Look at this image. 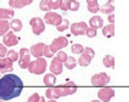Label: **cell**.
I'll use <instances>...</instances> for the list:
<instances>
[{
    "label": "cell",
    "instance_id": "35",
    "mask_svg": "<svg viewBox=\"0 0 129 102\" xmlns=\"http://www.w3.org/2000/svg\"><path fill=\"white\" fill-rule=\"evenodd\" d=\"M54 55H55V54L50 50L49 45H46V44H45V47H44V57L51 58V57H54Z\"/></svg>",
    "mask_w": 129,
    "mask_h": 102
},
{
    "label": "cell",
    "instance_id": "45",
    "mask_svg": "<svg viewBox=\"0 0 129 102\" xmlns=\"http://www.w3.org/2000/svg\"><path fill=\"white\" fill-rule=\"evenodd\" d=\"M90 102H101L100 100H93V101H90Z\"/></svg>",
    "mask_w": 129,
    "mask_h": 102
},
{
    "label": "cell",
    "instance_id": "18",
    "mask_svg": "<svg viewBox=\"0 0 129 102\" xmlns=\"http://www.w3.org/2000/svg\"><path fill=\"white\" fill-rule=\"evenodd\" d=\"M43 83L46 85V86H54L55 84H56V75L55 74H52V73H48V74H45L43 78Z\"/></svg>",
    "mask_w": 129,
    "mask_h": 102
},
{
    "label": "cell",
    "instance_id": "5",
    "mask_svg": "<svg viewBox=\"0 0 129 102\" xmlns=\"http://www.w3.org/2000/svg\"><path fill=\"white\" fill-rule=\"evenodd\" d=\"M110 80H111V78H110V75L107 73L100 72L94 74L91 77V84L94 86H105L110 83Z\"/></svg>",
    "mask_w": 129,
    "mask_h": 102
},
{
    "label": "cell",
    "instance_id": "44",
    "mask_svg": "<svg viewBox=\"0 0 129 102\" xmlns=\"http://www.w3.org/2000/svg\"><path fill=\"white\" fill-rule=\"evenodd\" d=\"M107 3H108V4H112V5H113V3H115V0H108Z\"/></svg>",
    "mask_w": 129,
    "mask_h": 102
},
{
    "label": "cell",
    "instance_id": "25",
    "mask_svg": "<svg viewBox=\"0 0 129 102\" xmlns=\"http://www.w3.org/2000/svg\"><path fill=\"white\" fill-rule=\"evenodd\" d=\"M63 66L67 69H73V68H76V66H77V60L74 57H72V56H68L67 60L63 62Z\"/></svg>",
    "mask_w": 129,
    "mask_h": 102
},
{
    "label": "cell",
    "instance_id": "22",
    "mask_svg": "<svg viewBox=\"0 0 129 102\" xmlns=\"http://www.w3.org/2000/svg\"><path fill=\"white\" fill-rule=\"evenodd\" d=\"M102 63L107 68H115V57L112 55H106L102 58Z\"/></svg>",
    "mask_w": 129,
    "mask_h": 102
},
{
    "label": "cell",
    "instance_id": "2",
    "mask_svg": "<svg viewBox=\"0 0 129 102\" xmlns=\"http://www.w3.org/2000/svg\"><path fill=\"white\" fill-rule=\"evenodd\" d=\"M48 68V62L43 57H38L34 61H30L28 65V72L32 73V74H37V75H40V74H44L45 71Z\"/></svg>",
    "mask_w": 129,
    "mask_h": 102
},
{
    "label": "cell",
    "instance_id": "38",
    "mask_svg": "<svg viewBox=\"0 0 129 102\" xmlns=\"http://www.w3.org/2000/svg\"><path fill=\"white\" fill-rule=\"evenodd\" d=\"M84 54H86L88 56H90L91 58H94V56H95V51H94V49H91V47H84V51H83Z\"/></svg>",
    "mask_w": 129,
    "mask_h": 102
},
{
    "label": "cell",
    "instance_id": "19",
    "mask_svg": "<svg viewBox=\"0 0 129 102\" xmlns=\"http://www.w3.org/2000/svg\"><path fill=\"white\" fill-rule=\"evenodd\" d=\"M102 35L106 36V38H112L115 35V24L108 23L107 26H104L102 27Z\"/></svg>",
    "mask_w": 129,
    "mask_h": 102
},
{
    "label": "cell",
    "instance_id": "46",
    "mask_svg": "<svg viewBox=\"0 0 129 102\" xmlns=\"http://www.w3.org/2000/svg\"><path fill=\"white\" fill-rule=\"evenodd\" d=\"M48 102H57V101H56V100H49Z\"/></svg>",
    "mask_w": 129,
    "mask_h": 102
},
{
    "label": "cell",
    "instance_id": "16",
    "mask_svg": "<svg viewBox=\"0 0 129 102\" xmlns=\"http://www.w3.org/2000/svg\"><path fill=\"white\" fill-rule=\"evenodd\" d=\"M15 16L14 9H0V20H12Z\"/></svg>",
    "mask_w": 129,
    "mask_h": 102
},
{
    "label": "cell",
    "instance_id": "1",
    "mask_svg": "<svg viewBox=\"0 0 129 102\" xmlns=\"http://www.w3.org/2000/svg\"><path fill=\"white\" fill-rule=\"evenodd\" d=\"M23 90L22 79L12 73H6L0 77V100L10 101L18 97Z\"/></svg>",
    "mask_w": 129,
    "mask_h": 102
},
{
    "label": "cell",
    "instance_id": "14",
    "mask_svg": "<svg viewBox=\"0 0 129 102\" xmlns=\"http://www.w3.org/2000/svg\"><path fill=\"white\" fill-rule=\"evenodd\" d=\"M50 71L52 74H55V75H60L62 71H63V63L57 60V58H52V61H51L50 63Z\"/></svg>",
    "mask_w": 129,
    "mask_h": 102
},
{
    "label": "cell",
    "instance_id": "23",
    "mask_svg": "<svg viewBox=\"0 0 129 102\" xmlns=\"http://www.w3.org/2000/svg\"><path fill=\"white\" fill-rule=\"evenodd\" d=\"M10 30V22L6 20H0V36H4Z\"/></svg>",
    "mask_w": 129,
    "mask_h": 102
},
{
    "label": "cell",
    "instance_id": "48",
    "mask_svg": "<svg viewBox=\"0 0 129 102\" xmlns=\"http://www.w3.org/2000/svg\"><path fill=\"white\" fill-rule=\"evenodd\" d=\"M0 77H1V75H0Z\"/></svg>",
    "mask_w": 129,
    "mask_h": 102
},
{
    "label": "cell",
    "instance_id": "31",
    "mask_svg": "<svg viewBox=\"0 0 129 102\" xmlns=\"http://www.w3.org/2000/svg\"><path fill=\"white\" fill-rule=\"evenodd\" d=\"M6 57L10 58L12 62H16V61H18V52L15 50H7Z\"/></svg>",
    "mask_w": 129,
    "mask_h": 102
},
{
    "label": "cell",
    "instance_id": "21",
    "mask_svg": "<svg viewBox=\"0 0 129 102\" xmlns=\"http://www.w3.org/2000/svg\"><path fill=\"white\" fill-rule=\"evenodd\" d=\"M86 4H88V11L91 14H96L100 10V5H99L98 0H88Z\"/></svg>",
    "mask_w": 129,
    "mask_h": 102
},
{
    "label": "cell",
    "instance_id": "39",
    "mask_svg": "<svg viewBox=\"0 0 129 102\" xmlns=\"http://www.w3.org/2000/svg\"><path fill=\"white\" fill-rule=\"evenodd\" d=\"M6 52H7L6 46L3 43H0V57H5L6 56Z\"/></svg>",
    "mask_w": 129,
    "mask_h": 102
},
{
    "label": "cell",
    "instance_id": "49",
    "mask_svg": "<svg viewBox=\"0 0 129 102\" xmlns=\"http://www.w3.org/2000/svg\"><path fill=\"white\" fill-rule=\"evenodd\" d=\"M86 1H88V0H86Z\"/></svg>",
    "mask_w": 129,
    "mask_h": 102
},
{
    "label": "cell",
    "instance_id": "28",
    "mask_svg": "<svg viewBox=\"0 0 129 102\" xmlns=\"http://www.w3.org/2000/svg\"><path fill=\"white\" fill-rule=\"evenodd\" d=\"M39 9L44 11V12H48V11H51V4H50V0H42L40 4H39Z\"/></svg>",
    "mask_w": 129,
    "mask_h": 102
},
{
    "label": "cell",
    "instance_id": "11",
    "mask_svg": "<svg viewBox=\"0 0 129 102\" xmlns=\"http://www.w3.org/2000/svg\"><path fill=\"white\" fill-rule=\"evenodd\" d=\"M86 28H88V24H86L85 22H76V23H72L71 26H70L71 33L76 36L84 35L86 32Z\"/></svg>",
    "mask_w": 129,
    "mask_h": 102
},
{
    "label": "cell",
    "instance_id": "12",
    "mask_svg": "<svg viewBox=\"0 0 129 102\" xmlns=\"http://www.w3.org/2000/svg\"><path fill=\"white\" fill-rule=\"evenodd\" d=\"M14 71V62L5 57H0V74H6Z\"/></svg>",
    "mask_w": 129,
    "mask_h": 102
},
{
    "label": "cell",
    "instance_id": "4",
    "mask_svg": "<svg viewBox=\"0 0 129 102\" xmlns=\"http://www.w3.org/2000/svg\"><path fill=\"white\" fill-rule=\"evenodd\" d=\"M29 24H30V27H32L33 34H36V35H40L44 30H45V22H44V20L40 18V17H33V18H30Z\"/></svg>",
    "mask_w": 129,
    "mask_h": 102
},
{
    "label": "cell",
    "instance_id": "7",
    "mask_svg": "<svg viewBox=\"0 0 129 102\" xmlns=\"http://www.w3.org/2000/svg\"><path fill=\"white\" fill-rule=\"evenodd\" d=\"M30 62V52L29 49L22 47L20 52H18V66L21 67L22 69H27L28 65Z\"/></svg>",
    "mask_w": 129,
    "mask_h": 102
},
{
    "label": "cell",
    "instance_id": "26",
    "mask_svg": "<svg viewBox=\"0 0 129 102\" xmlns=\"http://www.w3.org/2000/svg\"><path fill=\"white\" fill-rule=\"evenodd\" d=\"M45 96H46L49 100H57V98H60L57 96V94H56V91H55V87H52V86L48 87V90H46V92H45Z\"/></svg>",
    "mask_w": 129,
    "mask_h": 102
},
{
    "label": "cell",
    "instance_id": "43",
    "mask_svg": "<svg viewBox=\"0 0 129 102\" xmlns=\"http://www.w3.org/2000/svg\"><path fill=\"white\" fill-rule=\"evenodd\" d=\"M38 102H45V97H42V96H40V98H39Z\"/></svg>",
    "mask_w": 129,
    "mask_h": 102
},
{
    "label": "cell",
    "instance_id": "41",
    "mask_svg": "<svg viewBox=\"0 0 129 102\" xmlns=\"http://www.w3.org/2000/svg\"><path fill=\"white\" fill-rule=\"evenodd\" d=\"M107 21H108V23H111V24H115V15H113V14L108 15Z\"/></svg>",
    "mask_w": 129,
    "mask_h": 102
},
{
    "label": "cell",
    "instance_id": "3",
    "mask_svg": "<svg viewBox=\"0 0 129 102\" xmlns=\"http://www.w3.org/2000/svg\"><path fill=\"white\" fill-rule=\"evenodd\" d=\"M77 85L74 81L72 80H67L64 83V85H61V86L55 87V91L57 94L58 97H64V96H68V95H73L76 91H77Z\"/></svg>",
    "mask_w": 129,
    "mask_h": 102
},
{
    "label": "cell",
    "instance_id": "13",
    "mask_svg": "<svg viewBox=\"0 0 129 102\" xmlns=\"http://www.w3.org/2000/svg\"><path fill=\"white\" fill-rule=\"evenodd\" d=\"M44 47H45V44L44 43H37L34 45L30 46L29 52H30V56L33 57H44Z\"/></svg>",
    "mask_w": 129,
    "mask_h": 102
},
{
    "label": "cell",
    "instance_id": "47",
    "mask_svg": "<svg viewBox=\"0 0 129 102\" xmlns=\"http://www.w3.org/2000/svg\"><path fill=\"white\" fill-rule=\"evenodd\" d=\"M0 102H9V101H3V100H0Z\"/></svg>",
    "mask_w": 129,
    "mask_h": 102
},
{
    "label": "cell",
    "instance_id": "42",
    "mask_svg": "<svg viewBox=\"0 0 129 102\" xmlns=\"http://www.w3.org/2000/svg\"><path fill=\"white\" fill-rule=\"evenodd\" d=\"M21 1L23 4V6H28V5H30L33 3V0H21Z\"/></svg>",
    "mask_w": 129,
    "mask_h": 102
},
{
    "label": "cell",
    "instance_id": "27",
    "mask_svg": "<svg viewBox=\"0 0 129 102\" xmlns=\"http://www.w3.org/2000/svg\"><path fill=\"white\" fill-rule=\"evenodd\" d=\"M67 6L70 11H78L80 4L78 0H67Z\"/></svg>",
    "mask_w": 129,
    "mask_h": 102
},
{
    "label": "cell",
    "instance_id": "32",
    "mask_svg": "<svg viewBox=\"0 0 129 102\" xmlns=\"http://www.w3.org/2000/svg\"><path fill=\"white\" fill-rule=\"evenodd\" d=\"M9 5H10L11 9H22V7H24L21 0H9Z\"/></svg>",
    "mask_w": 129,
    "mask_h": 102
},
{
    "label": "cell",
    "instance_id": "10",
    "mask_svg": "<svg viewBox=\"0 0 129 102\" xmlns=\"http://www.w3.org/2000/svg\"><path fill=\"white\" fill-rule=\"evenodd\" d=\"M18 43H20V38L16 35L15 32H12V30H9L6 34L3 36V44H4L6 47L16 46Z\"/></svg>",
    "mask_w": 129,
    "mask_h": 102
},
{
    "label": "cell",
    "instance_id": "9",
    "mask_svg": "<svg viewBox=\"0 0 129 102\" xmlns=\"http://www.w3.org/2000/svg\"><path fill=\"white\" fill-rule=\"evenodd\" d=\"M115 90L112 87H101L98 91V97L101 102H110L115 97Z\"/></svg>",
    "mask_w": 129,
    "mask_h": 102
},
{
    "label": "cell",
    "instance_id": "40",
    "mask_svg": "<svg viewBox=\"0 0 129 102\" xmlns=\"http://www.w3.org/2000/svg\"><path fill=\"white\" fill-rule=\"evenodd\" d=\"M62 11H68V6H67V0H63L62 1V5H61V7H60Z\"/></svg>",
    "mask_w": 129,
    "mask_h": 102
},
{
    "label": "cell",
    "instance_id": "34",
    "mask_svg": "<svg viewBox=\"0 0 129 102\" xmlns=\"http://www.w3.org/2000/svg\"><path fill=\"white\" fill-rule=\"evenodd\" d=\"M98 34V30L95 28H91V27H88L86 28V32H85V35L88 38H94V36H96Z\"/></svg>",
    "mask_w": 129,
    "mask_h": 102
},
{
    "label": "cell",
    "instance_id": "6",
    "mask_svg": "<svg viewBox=\"0 0 129 102\" xmlns=\"http://www.w3.org/2000/svg\"><path fill=\"white\" fill-rule=\"evenodd\" d=\"M68 45V39L66 38V36H57V38H55L51 44L49 45V47H50V50L54 52V54H56L57 51H60L61 49H64L66 46Z\"/></svg>",
    "mask_w": 129,
    "mask_h": 102
},
{
    "label": "cell",
    "instance_id": "17",
    "mask_svg": "<svg viewBox=\"0 0 129 102\" xmlns=\"http://www.w3.org/2000/svg\"><path fill=\"white\" fill-rule=\"evenodd\" d=\"M22 27H23V23H22L21 20H18V18H12L11 21H10V30H12V32H21L22 30Z\"/></svg>",
    "mask_w": 129,
    "mask_h": 102
},
{
    "label": "cell",
    "instance_id": "8",
    "mask_svg": "<svg viewBox=\"0 0 129 102\" xmlns=\"http://www.w3.org/2000/svg\"><path fill=\"white\" fill-rule=\"evenodd\" d=\"M43 20L46 24L56 27L62 21V16L60 14H57V12H54V11H48V12H45V16H44Z\"/></svg>",
    "mask_w": 129,
    "mask_h": 102
},
{
    "label": "cell",
    "instance_id": "30",
    "mask_svg": "<svg viewBox=\"0 0 129 102\" xmlns=\"http://www.w3.org/2000/svg\"><path fill=\"white\" fill-rule=\"evenodd\" d=\"M71 51L73 52V54L80 55V54H83V51H84V46H83L82 44H73V45H72Z\"/></svg>",
    "mask_w": 129,
    "mask_h": 102
},
{
    "label": "cell",
    "instance_id": "37",
    "mask_svg": "<svg viewBox=\"0 0 129 102\" xmlns=\"http://www.w3.org/2000/svg\"><path fill=\"white\" fill-rule=\"evenodd\" d=\"M39 98H40V95L37 94V92H34V94H32L28 97L27 102H38V101H39Z\"/></svg>",
    "mask_w": 129,
    "mask_h": 102
},
{
    "label": "cell",
    "instance_id": "24",
    "mask_svg": "<svg viewBox=\"0 0 129 102\" xmlns=\"http://www.w3.org/2000/svg\"><path fill=\"white\" fill-rule=\"evenodd\" d=\"M99 11H101L102 14H105V15L113 14V12H115V6H113L112 4L106 3V4H104L102 6H100V10H99Z\"/></svg>",
    "mask_w": 129,
    "mask_h": 102
},
{
    "label": "cell",
    "instance_id": "15",
    "mask_svg": "<svg viewBox=\"0 0 129 102\" xmlns=\"http://www.w3.org/2000/svg\"><path fill=\"white\" fill-rule=\"evenodd\" d=\"M89 26H90L91 28H95V29L102 28V27H104V20L101 18L100 16L94 15L93 17L89 20Z\"/></svg>",
    "mask_w": 129,
    "mask_h": 102
},
{
    "label": "cell",
    "instance_id": "20",
    "mask_svg": "<svg viewBox=\"0 0 129 102\" xmlns=\"http://www.w3.org/2000/svg\"><path fill=\"white\" fill-rule=\"evenodd\" d=\"M91 60L93 58L90 57V56H88L86 54H80V56H79V58H78V63L79 66H82V67H88V66L90 65V62H91Z\"/></svg>",
    "mask_w": 129,
    "mask_h": 102
},
{
    "label": "cell",
    "instance_id": "33",
    "mask_svg": "<svg viewBox=\"0 0 129 102\" xmlns=\"http://www.w3.org/2000/svg\"><path fill=\"white\" fill-rule=\"evenodd\" d=\"M67 57H68V55H67L64 51L60 50V51H57V52H56V58H57V60H60L62 63H63L64 61L67 60Z\"/></svg>",
    "mask_w": 129,
    "mask_h": 102
},
{
    "label": "cell",
    "instance_id": "29",
    "mask_svg": "<svg viewBox=\"0 0 129 102\" xmlns=\"http://www.w3.org/2000/svg\"><path fill=\"white\" fill-rule=\"evenodd\" d=\"M70 21L68 20H66V18H62V21H61V23L58 24V26H56V29H57L58 32H64V30H67V29L70 28Z\"/></svg>",
    "mask_w": 129,
    "mask_h": 102
},
{
    "label": "cell",
    "instance_id": "36",
    "mask_svg": "<svg viewBox=\"0 0 129 102\" xmlns=\"http://www.w3.org/2000/svg\"><path fill=\"white\" fill-rule=\"evenodd\" d=\"M62 1H63V0H50L51 9H52V10H57V9H60L61 5H62Z\"/></svg>",
    "mask_w": 129,
    "mask_h": 102
}]
</instances>
